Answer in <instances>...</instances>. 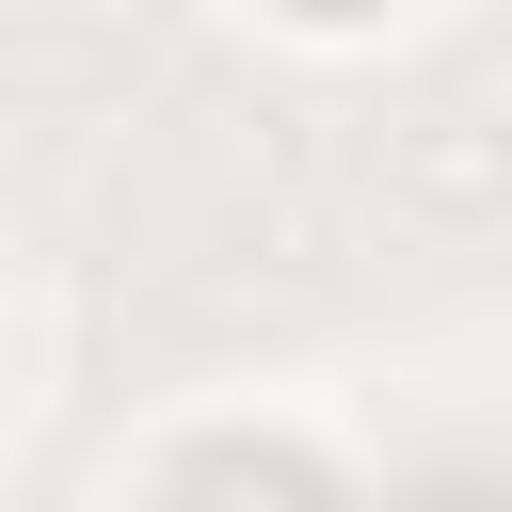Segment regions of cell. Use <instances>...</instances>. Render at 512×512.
<instances>
[{"label": "cell", "mask_w": 512, "mask_h": 512, "mask_svg": "<svg viewBox=\"0 0 512 512\" xmlns=\"http://www.w3.org/2000/svg\"><path fill=\"white\" fill-rule=\"evenodd\" d=\"M160 512H336V496H320V464H288V448H192V464L160 480Z\"/></svg>", "instance_id": "6da1fadb"}, {"label": "cell", "mask_w": 512, "mask_h": 512, "mask_svg": "<svg viewBox=\"0 0 512 512\" xmlns=\"http://www.w3.org/2000/svg\"><path fill=\"white\" fill-rule=\"evenodd\" d=\"M304 16H368V0H304Z\"/></svg>", "instance_id": "7a4b0ae2"}]
</instances>
